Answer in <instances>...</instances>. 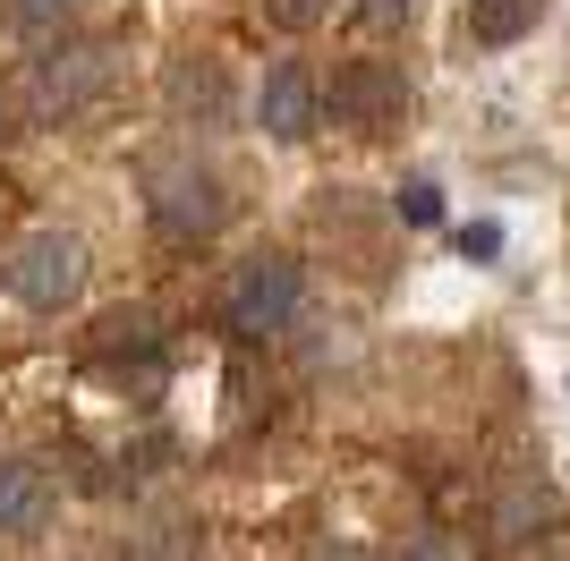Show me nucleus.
Here are the masks:
<instances>
[{"instance_id":"9","label":"nucleus","mask_w":570,"mask_h":561,"mask_svg":"<svg viewBox=\"0 0 570 561\" xmlns=\"http://www.w3.org/2000/svg\"><path fill=\"white\" fill-rule=\"evenodd\" d=\"M170 111L179 119H222L230 111V77H222L214 60H179V69H170Z\"/></svg>"},{"instance_id":"10","label":"nucleus","mask_w":570,"mask_h":561,"mask_svg":"<svg viewBox=\"0 0 570 561\" xmlns=\"http://www.w3.org/2000/svg\"><path fill=\"white\" fill-rule=\"evenodd\" d=\"M537 18H546V0H469V43L502 51L520 35H537Z\"/></svg>"},{"instance_id":"11","label":"nucleus","mask_w":570,"mask_h":561,"mask_svg":"<svg viewBox=\"0 0 570 561\" xmlns=\"http://www.w3.org/2000/svg\"><path fill=\"white\" fill-rule=\"evenodd\" d=\"M0 26L18 43H60V26H77V0H0Z\"/></svg>"},{"instance_id":"18","label":"nucleus","mask_w":570,"mask_h":561,"mask_svg":"<svg viewBox=\"0 0 570 561\" xmlns=\"http://www.w3.org/2000/svg\"><path fill=\"white\" fill-rule=\"evenodd\" d=\"M0 137H9V119H0Z\"/></svg>"},{"instance_id":"3","label":"nucleus","mask_w":570,"mask_h":561,"mask_svg":"<svg viewBox=\"0 0 570 561\" xmlns=\"http://www.w3.org/2000/svg\"><path fill=\"white\" fill-rule=\"evenodd\" d=\"M0 280H9L18 306L60 315V306H77V289H86V238L77 230H26L18 247H9V264H0Z\"/></svg>"},{"instance_id":"6","label":"nucleus","mask_w":570,"mask_h":561,"mask_svg":"<svg viewBox=\"0 0 570 561\" xmlns=\"http://www.w3.org/2000/svg\"><path fill=\"white\" fill-rule=\"evenodd\" d=\"M315 111H324V94H315V77L298 69V60H282V69L256 86V128H264V137H282V145L307 137Z\"/></svg>"},{"instance_id":"15","label":"nucleus","mask_w":570,"mask_h":561,"mask_svg":"<svg viewBox=\"0 0 570 561\" xmlns=\"http://www.w3.org/2000/svg\"><path fill=\"white\" fill-rule=\"evenodd\" d=\"M460 256H469V264H494L502 256V222H469V230H460Z\"/></svg>"},{"instance_id":"16","label":"nucleus","mask_w":570,"mask_h":561,"mask_svg":"<svg viewBox=\"0 0 570 561\" xmlns=\"http://www.w3.org/2000/svg\"><path fill=\"white\" fill-rule=\"evenodd\" d=\"M401 213H409V222H417V230H426L434 213H443V196H434V179H401Z\"/></svg>"},{"instance_id":"7","label":"nucleus","mask_w":570,"mask_h":561,"mask_svg":"<svg viewBox=\"0 0 570 561\" xmlns=\"http://www.w3.org/2000/svg\"><path fill=\"white\" fill-rule=\"evenodd\" d=\"M553 511H562V502H553L546 476H511V485L494 493V537L528 544V537H546V528H553Z\"/></svg>"},{"instance_id":"12","label":"nucleus","mask_w":570,"mask_h":561,"mask_svg":"<svg viewBox=\"0 0 570 561\" xmlns=\"http://www.w3.org/2000/svg\"><path fill=\"white\" fill-rule=\"evenodd\" d=\"M137 561H214V553H205V537H196V528H179V519H170V528H154V537L137 544Z\"/></svg>"},{"instance_id":"8","label":"nucleus","mask_w":570,"mask_h":561,"mask_svg":"<svg viewBox=\"0 0 570 561\" xmlns=\"http://www.w3.org/2000/svg\"><path fill=\"white\" fill-rule=\"evenodd\" d=\"M43 511H51V485H43L26 460H9V451H0V537H26Z\"/></svg>"},{"instance_id":"17","label":"nucleus","mask_w":570,"mask_h":561,"mask_svg":"<svg viewBox=\"0 0 570 561\" xmlns=\"http://www.w3.org/2000/svg\"><path fill=\"white\" fill-rule=\"evenodd\" d=\"M409 9H417V0H357V18H366V26H401Z\"/></svg>"},{"instance_id":"13","label":"nucleus","mask_w":570,"mask_h":561,"mask_svg":"<svg viewBox=\"0 0 570 561\" xmlns=\"http://www.w3.org/2000/svg\"><path fill=\"white\" fill-rule=\"evenodd\" d=\"M392 561H460V544L443 537V528H417V537H401V553Z\"/></svg>"},{"instance_id":"4","label":"nucleus","mask_w":570,"mask_h":561,"mask_svg":"<svg viewBox=\"0 0 570 561\" xmlns=\"http://www.w3.org/2000/svg\"><path fill=\"white\" fill-rule=\"evenodd\" d=\"M298 306H307V264L298 256H256L222 289V324L247 332V341H273V332L298 324Z\"/></svg>"},{"instance_id":"5","label":"nucleus","mask_w":570,"mask_h":561,"mask_svg":"<svg viewBox=\"0 0 570 561\" xmlns=\"http://www.w3.org/2000/svg\"><path fill=\"white\" fill-rule=\"evenodd\" d=\"M409 111V86L401 69H383V60H350V69L333 77V119H350V128H392V119Z\"/></svg>"},{"instance_id":"2","label":"nucleus","mask_w":570,"mask_h":561,"mask_svg":"<svg viewBox=\"0 0 570 561\" xmlns=\"http://www.w3.org/2000/svg\"><path fill=\"white\" fill-rule=\"evenodd\" d=\"M145 213H154V230L170 247H196V238H214L230 222V196L205 163H179V154H154L145 163Z\"/></svg>"},{"instance_id":"1","label":"nucleus","mask_w":570,"mask_h":561,"mask_svg":"<svg viewBox=\"0 0 570 561\" xmlns=\"http://www.w3.org/2000/svg\"><path fill=\"white\" fill-rule=\"evenodd\" d=\"M119 51L111 43H43L26 60V111L35 119H86L95 102H111Z\"/></svg>"},{"instance_id":"14","label":"nucleus","mask_w":570,"mask_h":561,"mask_svg":"<svg viewBox=\"0 0 570 561\" xmlns=\"http://www.w3.org/2000/svg\"><path fill=\"white\" fill-rule=\"evenodd\" d=\"M273 26H315V18H333V0H256Z\"/></svg>"}]
</instances>
